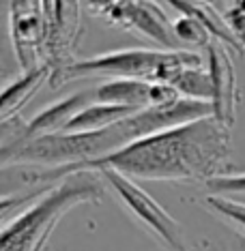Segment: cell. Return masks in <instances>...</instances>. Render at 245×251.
<instances>
[{"instance_id": "6da1fadb", "label": "cell", "mask_w": 245, "mask_h": 251, "mask_svg": "<svg viewBox=\"0 0 245 251\" xmlns=\"http://www.w3.org/2000/svg\"><path fill=\"white\" fill-rule=\"evenodd\" d=\"M112 168L129 178L209 185L232 174V129L215 116L142 138L123 151L90 163L86 170Z\"/></svg>"}, {"instance_id": "7a4b0ae2", "label": "cell", "mask_w": 245, "mask_h": 251, "mask_svg": "<svg viewBox=\"0 0 245 251\" xmlns=\"http://www.w3.org/2000/svg\"><path fill=\"white\" fill-rule=\"evenodd\" d=\"M204 116H213V105L183 97L168 105L140 110L108 129L88 131V133H56L26 140L22 144L0 151V157H2V165L35 163L48 168L69 165L73 172H80L86 170L90 163L101 161L142 138Z\"/></svg>"}, {"instance_id": "3957f363", "label": "cell", "mask_w": 245, "mask_h": 251, "mask_svg": "<svg viewBox=\"0 0 245 251\" xmlns=\"http://www.w3.org/2000/svg\"><path fill=\"white\" fill-rule=\"evenodd\" d=\"M104 77L108 79H138L149 84H163L174 88L185 99L211 103L213 86L207 58L196 50H149L127 48L97 54L78 60L58 75L50 77L54 90L76 79Z\"/></svg>"}, {"instance_id": "277c9868", "label": "cell", "mask_w": 245, "mask_h": 251, "mask_svg": "<svg viewBox=\"0 0 245 251\" xmlns=\"http://www.w3.org/2000/svg\"><path fill=\"white\" fill-rule=\"evenodd\" d=\"M106 193L99 172L80 170L71 174L2 221L0 251H45L62 217L80 204H99Z\"/></svg>"}, {"instance_id": "5b68a950", "label": "cell", "mask_w": 245, "mask_h": 251, "mask_svg": "<svg viewBox=\"0 0 245 251\" xmlns=\"http://www.w3.org/2000/svg\"><path fill=\"white\" fill-rule=\"evenodd\" d=\"M99 172L106 185V191L125 208V213L134 219V224L146 232L153 241H157L166 251H190L191 245L187 243L183 226L168 213L138 180L129 178L112 168L95 170Z\"/></svg>"}, {"instance_id": "8992f818", "label": "cell", "mask_w": 245, "mask_h": 251, "mask_svg": "<svg viewBox=\"0 0 245 251\" xmlns=\"http://www.w3.org/2000/svg\"><path fill=\"white\" fill-rule=\"evenodd\" d=\"M88 15L104 20L106 24L121 28L159 45V50H176L172 20L166 15L159 2L146 0H106V2H84Z\"/></svg>"}, {"instance_id": "52a82bcc", "label": "cell", "mask_w": 245, "mask_h": 251, "mask_svg": "<svg viewBox=\"0 0 245 251\" xmlns=\"http://www.w3.org/2000/svg\"><path fill=\"white\" fill-rule=\"evenodd\" d=\"M48 35H45V65L52 69V77L78 62V50L86 35V9L84 2H43Z\"/></svg>"}, {"instance_id": "ba28073f", "label": "cell", "mask_w": 245, "mask_h": 251, "mask_svg": "<svg viewBox=\"0 0 245 251\" xmlns=\"http://www.w3.org/2000/svg\"><path fill=\"white\" fill-rule=\"evenodd\" d=\"M9 11V35L13 43V52L18 58L20 71H32L45 65V22L43 2L35 0H18L4 2Z\"/></svg>"}, {"instance_id": "9c48e42d", "label": "cell", "mask_w": 245, "mask_h": 251, "mask_svg": "<svg viewBox=\"0 0 245 251\" xmlns=\"http://www.w3.org/2000/svg\"><path fill=\"white\" fill-rule=\"evenodd\" d=\"M202 54L207 58L211 86H213V97H211L213 116L232 129L237 123L239 105H241V90H239L232 52L219 43H211Z\"/></svg>"}, {"instance_id": "30bf717a", "label": "cell", "mask_w": 245, "mask_h": 251, "mask_svg": "<svg viewBox=\"0 0 245 251\" xmlns=\"http://www.w3.org/2000/svg\"><path fill=\"white\" fill-rule=\"evenodd\" d=\"M93 99L97 103L146 110V107L174 103V101L183 99V97L174 88L163 86V84H149V82H138V79H108V82L95 88Z\"/></svg>"}, {"instance_id": "8fae6325", "label": "cell", "mask_w": 245, "mask_h": 251, "mask_svg": "<svg viewBox=\"0 0 245 251\" xmlns=\"http://www.w3.org/2000/svg\"><path fill=\"white\" fill-rule=\"evenodd\" d=\"M50 77H52V69L48 65H43L32 71L20 73V77H15L11 84H7L2 88V97H0V121L4 123L22 116V110L41 90L43 84H50Z\"/></svg>"}, {"instance_id": "7c38bea8", "label": "cell", "mask_w": 245, "mask_h": 251, "mask_svg": "<svg viewBox=\"0 0 245 251\" xmlns=\"http://www.w3.org/2000/svg\"><path fill=\"white\" fill-rule=\"evenodd\" d=\"M136 112H140V110L125 107V105L97 103V101H93V103L86 105L82 112H78L76 116L67 123V127L62 133H88V131L108 129V127H112V125L129 118Z\"/></svg>"}, {"instance_id": "4fadbf2b", "label": "cell", "mask_w": 245, "mask_h": 251, "mask_svg": "<svg viewBox=\"0 0 245 251\" xmlns=\"http://www.w3.org/2000/svg\"><path fill=\"white\" fill-rule=\"evenodd\" d=\"M202 206L211 215L219 217L224 224H228L232 230L243 234L245 241V202L237 198H226V196H204Z\"/></svg>"}, {"instance_id": "5bb4252c", "label": "cell", "mask_w": 245, "mask_h": 251, "mask_svg": "<svg viewBox=\"0 0 245 251\" xmlns=\"http://www.w3.org/2000/svg\"><path fill=\"white\" fill-rule=\"evenodd\" d=\"M172 30H174V37L179 43H187L190 48H198V50H202V52L213 43L209 30L196 18H191V15H181V18H176L172 22Z\"/></svg>"}, {"instance_id": "9a60e30c", "label": "cell", "mask_w": 245, "mask_h": 251, "mask_svg": "<svg viewBox=\"0 0 245 251\" xmlns=\"http://www.w3.org/2000/svg\"><path fill=\"white\" fill-rule=\"evenodd\" d=\"M224 18L228 30L232 32L235 41L241 48V54L245 56V0H235V2H215Z\"/></svg>"}, {"instance_id": "2e32d148", "label": "cell", "mask_w": 245, "mask_h": 251, "mask_svg": "<svg viewBox=\"0 0 245 251\" xmlns=\"http://www.w3.org/2000/svg\"><path fill=\"white\" fill-rule=\"evenodd\" d=\"M204 191H207V196H245V172H232L228 176L211 180L209 185H204Z\"/></svg>"}, {"instance_id": "e0dca14e", "label": "cell", "mask_w": 245, "mask_h": 251, "mask_svg": "<svg viewBox=\"0 0 245 251\" xmlns=\"http://www.w3.org/2000/svg\"><path fill=\"white\" fill-rule=\"evenodd\" d=\"M190 251H245V241H243V245H209V243H200V245H191Z\"/></svg>"}]
</instances>
